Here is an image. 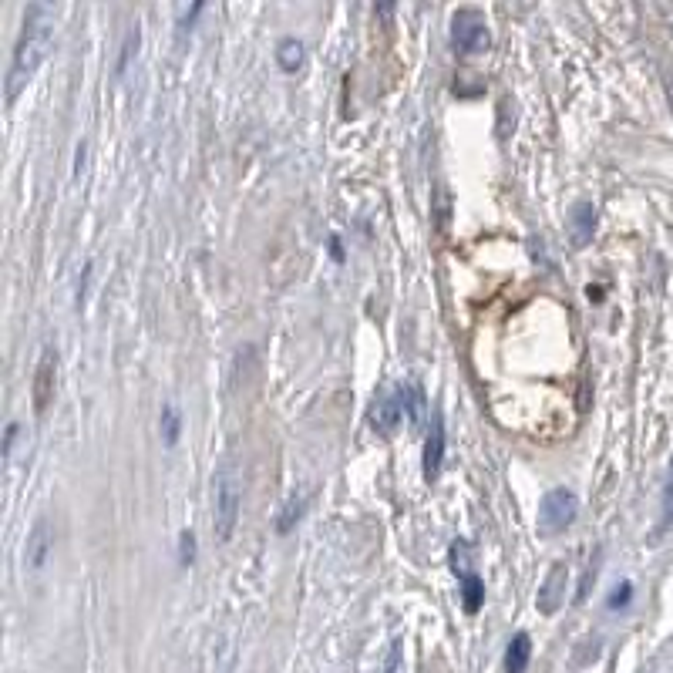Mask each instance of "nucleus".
<instances>
[{"instance_id": "f257e3e1", "label": "nucleus", "mask_w": 673, "mask_h": 673, "mask_svg": "<svg viewBox=\"0 0 673 673\" xmlns=\"http://www.w3.org/2000/svg\"><path fill=\"white\" fill-rule=\"evenodd\" d=\"M51 38H54V11L48 4H31L24 14L21 38L14 44L11 68H7V88H4L7 105H14L17 95L27 88V81L38 75V68L51 51Z\"/></svg>"}, {"instance_id": "f03ea898", "label": "nucleus", "mask_w": 673, "mask_h": 673, "mask_svg": "<svg viewBox=\"0 0 673 673\" xmlns=\"http://www.w3.org/2000/svg\"><path fill=\"white\" fill-rule=\"evenodd\" d=\"M212 499H216V512H212V532H216L219 542H229L236 532L239 509H243V475H239L236 462L219 465L216 478H212Z\"/></svg>"}, {"instance_id": "7ed1b4c3", "label": "nucleus", "mask_w": 673, "mask_h": 673, "mask_svg": "<svg viewBox=\"0 0 673 673\" xmlns=\"http://www.w3.org/2000/svg\"><path fill=\"white\" fill-rule=\"evenodd\" d=\"M576 512H579L576 492H569V488H552L539 505V532L542 536H559V532H566L569 525L576 522Z\"/></svg>"}, {"instance_id": "20e7f679", "label": "nucleus", "mask_w": 673, "mask_h": 673, "mask_svg": "<svg viewBox=\"0 0 673 673\" xmlns=\"http://www.w3.org/2000/svg\"><path fill=\"white\" fill-rule=\"evenodd\" d=\"M451 48L458 54H482L488 48V24L482 11L462 7L451 17Z\"/></svg>"}, {"instance_id": "39448f33", "label": "nucleus", "mask_w": 673, "mask_h": 673, "mask_svg": "<svg viewBox=\"0 0 673 673\" xmlns=\"http://www.w3.org/2000/svg\"><path fill=\"white\" fill-rule=\"evenodd\" d=\"M54 381H58V354H54V347H44L41 361L34 367V387H31L34 411L38 414L48 411V404L54 398Z\"/></svg>"}, {"instance_id": "423d86ee", "label": "nucleus", "mask_w": 673, "mask_h": 673, "mask_svg": "<svg viewBox=\"0 0 673 673\" xmlns=\"http://www.w3.org/2000/svg\"><path fill=\"white\" fill-rule=\"evenodd\" d=\"M566 583H569V566L566 562H552L546 583L539 586V596H536V606L542 616H552L566 603Z\"/></svg>"}, {"instance_id": "0eeeda50", "label": "nucleus", "mask_w": 673, "mask_h": 673, "mask_svg": "<svg viewBox=\"0 0 673 673\" xmlns=\"http://www.w3.org/2000/svg\"><path fill=\"white\" fill-rule=\"evenodd\" d=\"M401 394L398 391H384L374 398V408H371V428L377 435H394V428H398L401 421Z\"/></svg>"}, {"instance_id": "6e6552de", "label": "nucleus", "mask_w": 673, "mask_h": 673, "mask_svg": "<svg viewBox=\"0 0 673 673\" xmlns=\"http://www.w3.org/2000/svg\"><path fill=\"white\" fill-rule=\"evenodd\" d=\"M441 462H445V418H441V411H435L428 441H424V478L428 482H435L441 475Z\"/></svg>"}, {"instance_id": "1a4fd4ad", "label": "nucleus", "mask_w": 673, "mask_h": 673, "mask_svg": "<svg viewBox=\"0 0 673 673\" xmlns=\"http://www.w3.org/2000/svg\"><path fill=\"white\" fill-rule=\"evenodd\" d=\"M593 233H596V206L593 202H576L573 216H569V236H573L576 250L593 243Z\"/></svg>"}, {"instance_id": "9d476101", "label": "nucleus", "mask_w": 673, "mask_h": 673, "mask_svg": "<svg viewBox=\"0 0 673 673\" xmlns=\"http://www.w3.org/2000/svg\"><path fill=\"white\" fill-rule=\"evenodd\" d=\"M48 552H51V522L38 519V522H34L31 539H27V566L41 569L44 562H48Z\"/></svg>"}, {"instance_id": "9b49d317", "label": "nucleus", "mask_w": 673, "mask_h": 673, "mask_svg": "<svg viewBox=\"0 0 673 673\" xmlns=\"http://www.w3.org/2000/svg\"><path fill=\"white\" fill-rule=\"evenodd\" d=\"M532 657V640L525 633H515L509 650H505V673H525Z\"/></svg>"}, {"instance_id": "f8f14e48", "label": "nucleus", "mask_w": 673, "mask_h": 673, "mask_svg": "<svg viewBox=\"0 0 673 673\" xmlns=\"http://www.w3.org/2000/svg\"><path fill=\"white\" fill-rule=\"evenodd\" d=\"M462 603H465V613H478L485 603V586L482 579H478L475 573L462 579Z\"/></svg>"}, {"instance_id": "ddd939ff", "label": "nucleus", "mask_w": 673, "mask_h": 673, "mask_svg": "<svg viewBox=\"0 0 673 673\" xmlns=\"http://www.w3.org/2000/svg\"><path fill=\"white\" fill-rule=\"evenodd\" d=\"M451 573H455L458 579H465V576L475 573V569H472V549H468L465 539H458L455 546H451Z\"/></svg>"}, {"instance_id": "4468645a", "label": "nucleus", "mask_w": 673, "mask_h": 673, "mask_svg": "<svg viewBox=\"0 0 673 673\" xmlns=\"http://www.w3.org/2000/svg\"><path fill=\"white\" fill-rule=\"evenodd\" d=\"M401 408L408 411V421L411 424H418L421 421V408H424V398H421V387L418 384H408V387H401Z\"/></svg>"}, {"instance_id": "2eb2a0df", "label": "nucleus", "mask_w": 673, "mask_h": 673, "mask_svg": "<svg viewBox=\"0 0 673 673\" xmlns=\"http://www.w3.org/2000/svg\"><path fill=\"white\" fill-rule=\"evenodd\" d=\"M276 61H280V68L283 71H297L300 64H303V44L300 41H283L280 44V51H276Z\"/></svg>"}, {"instance_id": "dca6fc26", "label": "nucleus", "mask_w": 673, "mask_h": 673, "mask_svg": "<svg viewBox=\"0 0 673 673\" xmlns=\"http://www.w3.org/2000/svg\"><path fill=\"white\" fill-rule=\"evenodd\" d=\"M303 515V495H293V499L287 502V509H283V515L276 519V529L280 532H290L293 529V522H297Z\"/></svg>"}, {"instance_id": "f3484780", "label": "nucleus", "mask_w": 673, "mask_h": 673, "mask_svg": "<svg viewBox=\"0 0 673 673\" xmlns=\"http://www.w3.org/2000/svg\"><path fill=\"white\" fill-rule=\"evenodd\" d=\"M162 431H165V441H169V445L179 441V414H175L172 404H165L162 408Z\"/></svg>"}, {"instance_id": "a211bd4d", "label": "nucleus", "mask_w": 673, "mask_h": 673, "mask_svg": "<svg viewBox=\"0 0 673 673\" xmlns=\"http://www.w3.org/2000/svg\"><path fill=\"white\" fill-rule=\"evenodd\" d=\"M179 562L186 569L196 562V536H192V532H182V536H179Z\"/></svg>"}, {"instance_id": "6ab92c4d", "label": "nucleus", "mask_w": 673, "mask_h": 673, "mask_svg": "<svg viewBox=\"0 0 673 673\" xmlns=\"http://www.w3.org/2000/svg\"><path fill=\"white\" fill-rule=\"evenodd\" d=\"M132 48H138V31H128V38H125V44H122V58H118V75H122V71H125L128 58H132Z\"/></svg>"}, {"instance_id": "aec40b11", "label": "nucleus", "mask_w": 673, "mask_h": 673, "mask_svg": "<svg viewBox=\"0 0 673 673\" xmlns=\"http://www.w3.org/2000/svg\"><path fill=\"white\" fill-rule=\"evenodd\" d=\"M673 519V465H670V485H667V495H663V525Z\"/></svg>"}, {"instance_id": "412c9836", "label": "nucleus", "mask_w": 673, "mask_h": 673, "mask_svg": "<svg viewBox=\"0 0 673 673\" xmlns=\"http://www.w3.org/2000/svg\"><path fill=\"white\" fill-rule=\"evenodd\" d=\"M630 583H623V586H616V596L610 599V610H616V606H626L630 603Z\"/></svg>"}, {"instance_id": "4be33fe9", "label": "nucleus", "mask_w": 673, "mask_h": 673, "mask_svg": "<svg viewBox=\"0 0 673 673\" xmlns=\"http://www.w3.org/2000/svg\"><path fill=\"white\" fill-rule=\"evenodd\" d=\"M398 657H401V653H398V647H394L391 650V660H387V673H398Z\"/></svg>"}, {"instance_id": "5701e85b", "label": "nucleus", "mask_w": 673, "mask_h": 673, "mask_svg": "<svg viewBox=\"0 0 673 673\" xmlns=\"http://www.w3.org/2000/svg\"><path fill=\"white\" fill-rule=\"evenodd\" d=\"M670 105H673V85H670Z\"/></svg>"}]
</instances>
